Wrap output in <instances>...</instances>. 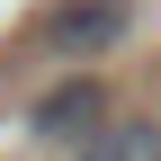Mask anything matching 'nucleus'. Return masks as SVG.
<instances>
[{
  "instance_id": "f03ea898",
  "label": "nucleus",
  "mask_w": 161,
  "mask_h": 161,
  "mask_svg": "<svg viewBox=\"0 0 161 161\" xmlns=\"http://www.w3.org/2000/svg\"><path fill=\"white\" fill-rule=\"evenodd\" d=\"M36 143H90L98 125H108V90L98 80H63V90H45L36 98Z\"/></svg>"
},
{
  "instance_id": "f257e3e1",
  "label": "nucleus",
  "mask_w": 161,
  "mask_h": 161,
  "mask_svg": "<svg viewBox=\"0 0 161 161\" xmlns=\"http://www.w3.org/2000/svg\"><path fill=\"white\" fill-rule=\"evenodd\" d=\"M134 27V0H54L45 27H36V45L54 54V63H98V54H116Z\"/></svg>"
},
{
  "instance_id": "7ed1b4c3",
  "label": "nucleus",
  "mask_w": 161,
  "mask_h": 161,
  "mask_svg": "<svg viewBox=\"0 0 161 161\" xmlns=\"http://www.w3.org/2000/svg\"><path fill=\"white\" fill-rule=\"evenodd\" d=\"M80 161H161V125L152 116H116V125H98L80 143Z\"/></svg>"
}]
</instances>
